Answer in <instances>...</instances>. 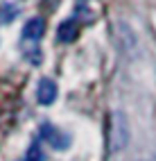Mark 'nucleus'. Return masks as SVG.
I'll list each match as a JSON object with an SVG mask.
<instances>
[{"label":"nucleus","mask_w":156,"mask_h":161,"mask_svg":"<svg viewBox=\"0 0 156 161\" xmlns=\"http://www.w3.org/2000/svg\"><path fill=\"white\" fill-rule=\"evenodd\" d=\"M129 143V125H127V116L122 111H113L111 114V123H109V150L111 152H120Z\"/></svg>","instance_id":"obj_1"},{"label":"nucleus","mask_w":156,"mask_h":161,"mask_svg":"<svg viewBox=\"0 0 156 161\" xmlns=\"http://www.w3.org/2000/svg\"><path fill=\"white\" fill-rule=\"evenodd\" d=\"M41 136H43L55 150H66V147L70 145V136L64 134L61 130H57V127H55V125H50V123L41 125Z\"/></svg>","instance_id":"obj_2"},{"label":"nucleus","mask_w":156,"mask_h":161,"mask_svg":"<svg viewBox=\"0 0 156 161\" xmlns=\"http://www.w3.org/2000/svg\"><path fill=\"white\" fill-rule=\"evenodd\" d=\"M36 100H39V104H43V107L52 104L57 100V84L52 80H41L39 86H36Z\"/></svg>","instance_id":"obj_3"},{"label":"nucleus","mask_w":156,"mask_h":161,"mask_svg":"<svg viewBox=\"0 0 156 161\" xmlns=\"http://www.w3.org/2000/svg\"><path fill=\"white\" fill-rule=\"evenodd\" d=\"M43 32H45V23H43V18H29L25 27H23V39L25 41H39L41 36H43Z\"/></svg>","instance_id":"obj_4"},{"label":"nucleus","mask_w":156,"mask_h":161,"mask_svg":"<svg viewBox=\"0 0 156 161\" xmlns=\"http://www.w3.org/2000/svg\"><path fill=\"white\" fill-rule=\"evenodd\" d=\"M75 36H77V23L75 20H66V23L59 27V41L68 43V41H72Z\"/></svg>","instance_id":"obj_5"},{"label":"nucleus","mask_w":156,"mask_h":161,"mask_svg":"<svg viewBox=\"0 0 156 161\" xmlns=\"http://www.w3.org/2000/svg\"><path fill=\"white\" fill-rule=\"evenodd\" d=\"M20 161H43V152H41V147L34 143L29 147V152L25 154V159H20Z\"/></svg>","instance_id":"obj_6"}]
</instances>
